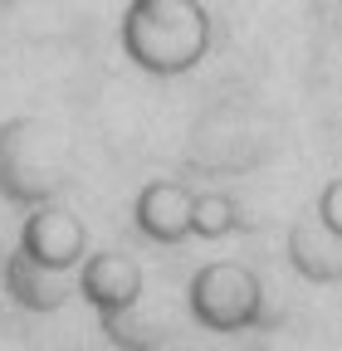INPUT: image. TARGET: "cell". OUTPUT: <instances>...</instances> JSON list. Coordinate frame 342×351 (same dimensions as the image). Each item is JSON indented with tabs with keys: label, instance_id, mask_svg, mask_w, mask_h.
<instances>
[{
	"label": "cell",
	"instance_id": "5",
	"mask_svg": "<svg viewBox=\"0 0 342 351\" xmlns=\"http://www.w3.org/2000/svg\"><path fill=\"white\" fill-rule=\"evenodd\" d=\"M73 288L83 293V302H93V307H98V317H103V322H122V317L142 302V293H147V274H142V263H137L133 254L103 249V254H89V258L78 263Z\"/></svg>",
	"mask_w": 342,
	"mask_h": 351
},
{
	"label": "cell",
	"instance_id": "4",
	"mask_svg": "<svg viewBox=\"0 0 342 351\" xmlns=\"http://www.w3.org/2000/svg\"><path fill=\"white\" fill-rule=\"evenodd\" d=\"M196 210H201V191L176 181V176H157L147 181L133 200V225L142 239L176 249L186 239H196Z\"/></svg>",
	"mask_w": 342,
	"mask_h": 351
},
{
	"label": "cell",
	"instance_id": "8",
	"mask_svg": "<svg viewBox=\"0 0 342 351\" xmlns=\"http://www.w3.org/2000/svg\"><path fill=\"white\" fill-rule=\"evenodd\" d=\"M59 278H69V274H49V269H39V263H30L25 254H15L10 269H5V288L15 293L20 307H30V313H54V307L69 298V288Z\"/></svg>",
	"mask_w": 342,
	"mask_h": 351
},
{
	"label": "cell",
	"instance_id": "10",
	"mask_svg": "<svg viewBox=\"0 0 342 351\" xmlns=\"http://www.w3.org/2000/svg\"><path fill=\"white\" fill-rule=\"evenodd\" d=\"M5 5H15V0H5Z\"/></svg>",
	"mask_w": 342,
	"mask_h": 351
},
{
	"label": "cell",
	"instance_id": "7",
	"mask_svg": "<svg viewBox=\"0 0 342 351\" xmlns=\"http://www.w3.org/2000/svg\"><path fill=\"white\" fill-rule=\"evenodd\" d=\"M288 263L308 283H337L342 278V239L318 225V215H308L288 230Z\"/></svg>",
	"mask_w": 342,
	"mask_h": 351
},
{
	"label": "cell",
	"instance_id": "2",
	"mask_svg": "<svg viewBox=\"0 0 342 351\" xmlns=\"http://www.w3.org/2000/svg\"><path fill=\"white\" fill-rule=\"evenodd\" d=\"M186 317L216 337H240L264 322V283L249 263L210 258L186 283Z\"/></svg>",
	"mask_w": 342,
	"mask_h": 351
},
{
	"label": "cell",
	"instance_id": "9",
	"mask_svg": "<svg viewBox=\"0 0 342 351\" xmlns=\"http://www.w3.org/2000/svg\"><path fill=\"white\" fill-rule=\"evenodd\" d=\"M313 215H318V225H323L328 234H337V239H342V176H332V181L318 191Z\"/></svg>",
	"mask_w": 342,
	"mask_h": 351
},
{
	"label": "cell",
	"instance_id": "1",
	"mask_svg": "<svg viewBox=\"0 0 342 351\" xmlns=\"http://www.w3.org/2000/svg\"><path fill=\"white\" fill-rule=\"evenodd\" d=\"M122 54L152 78H181L210 54V10L201 0H127Z\"/></svg>",
	"mask_w": 342,
	"mask_h": 351
},
{
	"label": "cell",
	"instance_id": "3",
	"mask_svg": "<svg viewBox=\"0 0 342 351\" xmlns=\"http://www.w3.org/2000/svg\"><path fill=\"white\" fill-rule=\"evenodd\" d=\"M0 191L15 205H49L64 191L59 147L30 117H15L0 127Z\"/></svg>",
	"mask_w": 342,
	"mask_h": 351
},
{
	"label": "cell",
	"instance_id": "6",
	"mask_svg": "<svg viewBox=\"0 0 342 351\" xmlns=\"http://www.w3.org/2000/svg\"><path fill=\"white\" fill-rule=\"evenodd\" d=\"M20 254L49 274H78V263L89 258V225L54 200L34 205V215L20 230Z\"/></svg>",
	"mask_w": 342,
	"mask_h": 351
}]
</instances>
